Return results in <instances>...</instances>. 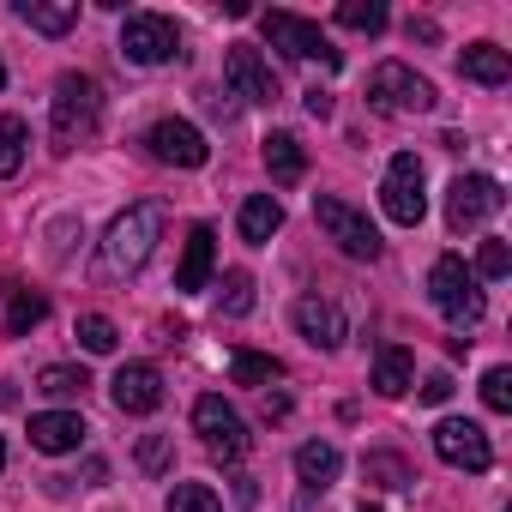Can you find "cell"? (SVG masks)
<instances>
[{
    "instance_id": "obj_11",
    "label": "cell",
    "mask_w": 512,
    "mask_h": 512,
    "mask_svg": "<svg viewBox=\"0 0 512 512\" xmlns=\"http://www.w3.org/2000/svg\"><path fill=\"white\" fill-rule=\"evenodd\" d=\"M434 452H440L452 470H470V476H482V470L494 464V446H488V434H482L476 422H464V416H446V422L434 428Z\"/></svg>"
},
{
    "instance_id": "obj_14",
    "label": "cell",
    "mask_w": 512,
    "mask_h": 512,
    "mask_svg": "<svg viewBox=\"0 0 512 512\" xmlns=\"http://www.w3.org/2000/svg\"><path fill=\"white\" fill-rule=\"evenodd\" d=\"M109 392H115V410L121 416H151L163 404V374L151 362H127V368H115Z\"/></svg>"
},
{
    "instance_id": "obj_23",
    "label": "cell",
    "mask_w": 512,
    "mask_h": 512,
    "mask_svg": "<svg viewBox=\"0 0 512 512\" xmlns=\"http://www.w3.org/2000/svg\"><path fill=\"white\" fill-rule=\"evenodd\" d=\"M0 296H7V338H25L31 326H43V320H49V296H43V290L7 284Z\"/></svg>"
},
{
    "instance_id": "obj_5",
    "label": "cell",
    "mask_w": 512,
    "mask_h": 512,
    "mask_svg": "<svg viewBox=\"0 0 512 512\" xmlns=\"http://www.w3.org/2000/svg\"><path fill=\"white\" fill-rule=\"evenodd\" d=\"M314 223L350 253V260H380V229L350 205V199H338V193H320L314 199Z\"/></svg>"
},
{
    "instance_id": "obj_28",
    "label": "cell",
    "mask_w": 512,
    "mask_h": 512,
    "mask_svg": "<svg viewBox=\"0 0 512 512\" xmlns=\"http://www.w3.org/2000/svg\"><path fill=\"white\" fill-rule=\"evenodd\" d=\"M338 25L380 37V31H386V7H380V0H344V7H338Z\"/></svg>"
},
{
    "instance_id": "obj_8",
    "label": "cell",
    "mask_w": 512,
    "mask_h": 512,
    "mask_svg": "<svg viewBox=\"0 0 512 512\" xmlns=\"http://www.w3.org/2000/svg\"><path fill=\"white\" fill-rule=\"evenodd\" d=\"M121 55H127L133 67H163V61H175V55H181L175 19H163V13H127V25H121Z\"/></svg>"
},
{
    "instance_id": "obj_34",
    "label": "cell",
    "mask_w": 512,
    "mask_h": 512,
    "mask_svg": "<svg viewBox=\"0 0 512 512\" xmlns=\"http://www.w3.org/2000/svg\"><path fill=\"white\" fill-rule=\"evenodd\" d=\"M482 404H488L494 416L512 410V368H488V374H482Z\"/></svg>"
},
{
    "instance_id": "obj_38",
    "label": "cell",
    "mask_w": 512,
    "mask_h": 512,
    "mask_svg": "<svg viewBox=\"0 0 512 512\" xmlns=\"http://www.w3.org/2000/svg\"><path fill=\"white\" fill-rule=\"evenodd\" d=\"M416 37H422V43H434V37H440V31H434V19H410V43H416Z\"/></svg>"
},
{
    "instance_id": "obj_3",
    "label": "cell",
    "mask_w": 512,
    "mask_h": 512,
    "mask_svg": "<svg viewBox=\"0 0 512 512\" xmlns=\"http://www.w3.org/2000/svg\"><path fill=\"white\" fill-rule=\"evenodd\" d=\"M428 296H434V308L446 314V326H458V332H470L476 320H482V284H476V272L458 260V253H440L434 260V272H428Z\"/></svg>"
},
{
    "instance_id": "obj_16",
    "label": "cell",
    "mask_w": 512,
    "mask_h": 512,
    "mask_svg": "<svg viewBox=\"0 0 512 512\" xmlns=\"http://www.w3.org/2000/svg\"><path fill=\"white\" fill-rule=\"evenodd\" d=\"M296 332H302L314 350H338V344L350 338L344 308H338V302H326V296H302V302H296Z\"/></svg>"
},
{
    "instance_id": "obj_4",
    "label": "cell",
    "mask_w": 512,
    "mask_h": 512,
    "mask_svg": "<svg viewBox=\"0 0 512 512\" xmlns=\"http://www.w3.org/2000/svg\"><path fill=\"white\" fill-rule=\"evenodd\" d=\"M368 103H374L380 115H428L440 97H434V85H428L416 67H404V61H380V67L368 73Z\"/></svg>"
},
{
    "instance_id": "obj_19",
    "label": "cell",
    "mask_w": 512,
    "mask_h": 512,
    "mask_svg": "<svg viewBox=\"0 0 512 512\" xmlns=\"http://www.w3.org/2000/svg\"><path fill=\"white\" fill-rule=\"evenodd\" d=\"M338 470H344V458H338L332 440H308V446H296V476L308 482V494H314V488L326 494V488L338 482Z\"/></svg>"
},
{
    "instance_id": "obj_6",
    "label": "cell",
    "mask_w": 512,
    "mask_h": 512,
    "mask_svg": "<svg viewBox=\"0 0 512 512\" xmlns=\"http://www.w3.org/2000/svg\"><path fill=\"white\" fill-rule=\"evenodd\" d=\"M260 31H266V43H272V49H284L290 61H320L326 73L344 61V55L326 43V31H320L314 19H296V13H260Z\"/></svg>"
},
{
    "instance_id": "obj_36",
    "label": "cell",
    "mask_w": 512,
    "mask_h": 512,
    "mask_svg": "<svg viewBox=\"0 0 512 512\" xmlns=\"http://www.w3.org/2000/svg\"><path fill=\"white\" fill-rule=\"evenodd\" d=\"M452 398V374H428L422 380V404H446Z\"/></svg>"
},
{
    "instance_id": "obj_39",
    "label": "cell",
    "mask_w": 512,
    "mask_h": 512,
    "mask_svg": "<svg viewBox=\"0 0 512 512\" xmlns=\"http://www.w3.org/2000/svg\"><path fill=\"white\" fill-rule=\"evenodd\" d=\"M308 115H332V97L326 91H308Z\"/></svg>"
},
{
    "instance_id": "obj_21",
    "label": "cell",
    "mask_w": 512,
    "mask_h": 512,
    "mask_svg": "<svg viewBox=\"0 0 512 512\" xmlns=\"http://www.w3.org/2000/svg\"><path fill=\"white\" fill-rule=\"evenodd\" d=\"M278 229H284V205H278L272 193H247V199H241V241L266 247Z\"/></svg>"
},
{
    "instance_id": "obj_40",
    "label": "cell",
    "mask_w": 512,
    "mask_h": 512,
    "mask_svg": "<svg viewBox=\"0 0 512 512\" xmlns=\"http://www.w3.org/2000/svg\"><path fill=\"white\" fill-rule=\"evenodd\" d=\"M0 470H7V440H0Z\"/></svg>"
},
{
    "instance_id": "obj_35",
    "label": "cell",
    "mask_w": 512,
    "mask_h": 512,
    "mask_svg": "<svg viewBox=\"0 0 512 512\" xmlns=\"http://www.w3.org/2000/svg\"><path fill=\"white\" fill-rule=\"evenodd\" d=\"M139 464L157 476V470L169 464V440H163V434H145V440H139Z\"/></svg>"
},
{
    "instance_id": "obj_30",
    "label": "cell",
    "mask_w": 512,
    "mask_h": 512,
    "mask_svg": "<svg viewBox=\"0 0 512 512\" xmlns=\"http://www.w3.org/2000/svg\"><path fill=\"white\" fill-rule=\"evenodd\" d=\"M79 344H85L91 356H109V350L121 344V332H115V320H103V314H79Z\"/></svg>"
},
{
    "instance_id": "obj_25",
    "label": "cell",
    "mask_w": 512,
    "mask_h": 512,
    "mask_svg": "<svg viewBox=\"0 0 512 512\" xmlns=\"http://www.w3.org/2000/svg\"><path fill=\"white\" fill-rule=\"evenodd\" d=\"M229 380L235 386H272V380H284V362L278 356H260V350H235L229 356Z\"/></svg>"
},
{
    "instance_id": "obj_7",
    "label": "cell",
    "mask_w": 512,
    "mask_h": 512,
    "mask_svg": "<svg viewBox=\"0 0 512 512\" xmlns=\"http://www.w3.org/2000/svg\"><path fill=\"white\" fill-rule=\"evenodd\" d=\"M380 205H386V217H392V223H404V229H416V223L428 217V193H422V157H416V151H398V157L386 163Z\"/></svg>"
},
{
    "instance_id": "obj_18",
    "label": "cell",
    "mask_w": 512,
    "mask_h": 512,
    "mask_svg": "<svg viewBox=\"0 0 512 512\" xmlns=\"http://www.w3.org/2000/svg\"><path fill=\"white\" fill-rule=\"evenodd\" d=\"M410 374H416L410 350H404V344H380V350H374V380H368V386H374L380 398H404V392H410Z\"/></svg>"
},
{
    "instance_id": "obj_22",
    "label": "cell",
    "mask_w": 512,
    "mask_h": 512,
    "mask_svg": "<svg viewBox=\"0 0 512 512\" xmlns=\"http://www.w3.org/2000/svg\"><path fill=\"white\" fill-rule=\"evenodd\" d=\"M458 73L476 79V85H506V79H512V55H506L500 43H470V49L458 55Z\"/></svg>"
},
{
    "instance_id": "obj_33",
    "label": "cell",
    "mask_w": 512,
    "mask_h": 512,
    "mask_svg": "<svg viewBox=\"0 0 512 512\" xmlns=\"http://www.w3.org/2000/svg\"><path fill=\"white\" fill-rule=\"evenodd\" d=\"M169 512H223V500H217L205 482H181V488L169 494Z\"/></svg>"
},
{
    "instance_id": "obj_20",
    "label": "cell",
    "mask_w": 512,
    "mask_h": 512,
    "mask_svg": "<svg viewBox=\"0 0 512 512\" xmlns=\"http://www.w3.org/2000/svg\"><path fill=\"white\" fill-rule=\"evenodd\" d=\"M31 31H43V37H67L73 25H79V0H19L13 7Z\"/></svg>"
},
{
    "instance_id": "obj_29",
    "label": "cell",
    "mask_w": 512,
    "mask_h": 512,
    "mask_svg": "<svg viewBox=\"0 0 512 512\" xmlns=\"http://www.w3.org/2000/svg\"><path fill=\"white\" fill-rule=\"evenodd\" d=\"M247 308H253V278H247V272H223V284H217V314L241 320Z\"/></svg>"
},
{
    "instance_id": "obj_13",
    "label": "cell",
    "mask_w": 512,
    "mask_h": 512,
    "mask_svg": "<svg viewBox=\"0 0 512 512\" xmlns=\"http://www.w3.org/2000/svg\"><path fill=\"white\" fill-rule=\"evenodd\" d=\"M223 73H229L235 97H247V103H278V73L266 67V55L253 49V43H229Z\"/></svg>"
},
{
    "instance_id": "obj_37",
    "label": "cell",
    "mask_w": 512,
    "mask_h": 512,
    "mask_svg": "<svg viewBox=\"0 0 512 512\" xmlns=\"http://www.w3.org/2000/svg\"><path fill=\"white\" fill-rule=\"evenodd\" d=\"M260 416H266V422L290 416V398H284V392H266V398H260Z\"/></svg>"
},
{
    "instance_id": "obj_15",
    "label": "cell",
    "mask_w": 512,
    "mask_h": 512,
    "mask_svg": "<svg viewBox=\"0 0 512 512\" xmlns=\"http://www.w3.org/2000/svg\"><path fill=\"white\" fill-rule=\"evenodd\" d=\"M211 266H217V229L211 223H193L187 229V253H181V266H175V290L181 296H199L211 284Z\"/></svg>"
},
{
    "instance_id": "obj_2",
    "label": "cell",
    "mask_w": 512,
    "mask_h": 512,
    "mask_svg": "<svg viewBox=\"0 0 512 512\" xmlns=\"http://www.w3.org/2000/svg\"><path fill=\"white\" fill-rule=\"evenodd\" d=\"M55 151H73V145H85L91 133H97V115H103V91H97V79L91 73H61V85H55Z\"/></svg>"
},
{
    "instance_id": "obj_27",
    "label": "cell",
    "mask_w": 512,
    "mask_h": 512,
    "mask_svg": "<svg viewBox=\"0 0 512 512\" xmlns=\"http://www.w3.org/2000/svg\"><path fill=\"white\" fill-rule=\"evenodd\" d=\"M85 386H91V374L67 368V362H55V368L37 374V392H49V398H85Z\"/></svg>"
},
{
    "instance_id": "obj_32",
    "label": "cell",
    "mask_w": 512,
    "mask_h": 512,
    "mask_svg": "<svg viewBox=\"0 0 512 512\" xmlns=\"http://www.w3.org/2000/svg\"><path fill=\"white\" fill-rule=\"evenodd\" d=\"M362 476H368L374 488H404V482H410V470H404L398 458H386V452H368V458H362Z\"/></svg>"
},
{
    "instance_id": "obj_31",
    "label": "cell",
    "mask_w": 512,
    "mask_h": 512,
    "mask_svg": "<svg viewBox=\"0 0 512 512\" xmlns=\"http://www.w3.org/2000/svg\"><path fill=\"white\" fill-rule=\"evenodd\" d=\"M506 272H512V247H506L500 235H488V241L476 247V284H482V278H506Z\"/></svg>"
},
{
    "instance_id": "obj_41",
    "label": "cell",
    "mask_w": 512,
    "mask_h": 512,
    "mask_svg": "<svg viewBox=\"0 0 512 512\" xmlns=\"http://www.w3.org/2000/svg\"><path fill=\"white\" fill-rule=\"evenodd\" d=\"M0 85H7V67H0Z\"/></svg>"
},
{
    "instance_id": "obj_12",
    "label": "cell",
    "mask_w": 512,
    "mask_h": 512,
    "mask_svg": "<svg viewBox=\"0 0 512 512\" xmlns=\"http://www.w3.org/2000/svg\"><path fill=\"white\" fill-rule=\"evenodd\" d=\"M145 151L157 157V163H169V169H199L205 157H211V145H205V133L193 127V121H157L151 133H145Z\"/></svg>"
},
{
    "instance_id": "obj_1",
    "label": "cell",
    "mask_w": 512,
    "mask_h": 512,
    "mask_svg": "<svg viewBox=\"0 0 512 512\" xmlns=\"http://www.w3.org/2000/svg\"><path fill=\"white\" fill-rule=\"evenodd\" d=\"M157 235H163V205H157V199L127 205V211L109 223V235H103V266L121 272V278L145 272V260L157 253Z\"/></svg>"
},
{
    "instance_id": "obj_9",
    "label": "cell",
    "mask_w": 512,
    "mask_h": 512,
    "mask_svg": "<svg viewBox=\"0 0 512 512\" xmlns=\"http://www.w3.org/2000/svg\"><path fill=\"white\" fill-rule=\"evenodd\" d=\"M193 428L205 434V446H211L217 464H241V452H247V422H241L217 392H205V398L193 404Z\"/></svg>"
},
{
    "instance_id": "obj_24",
    "label": "cell",
    "mask_w": 512,
    "mask_h": 512,
    "mask_svg": "<svg viewBox=\"0 0 512 512\" xmlns=\"http://www.w3.org/2000/svg\"><path fill=\"white\" fill-rule=\"evenodd\" d=\"M266 169H272L278 187H296V181L308 175V151H302V139H296V133H272V139H266Z\"/></svg>"
},
{
    "instance_id": "obj_26",
    "label": "cell",
    "mask_w": 512,
    "mask_h": 512,
    "mask_svg": "<svg viewBox=\"0 0 512 512\" xmlns=\"http://www.w3.org/2000/svg\"><path fill=\"white\" fill-rule=\"evenodd\" d=\"M25 169V121L0 115V181H13Z\"/></svg>"
},
{
    "instance_id": "obj_42",
    "label": "cell",
    "mask_w": 512,
    "mask_h": 512,
    "mask_svg": "<svg viewBox=\"0 0 512 512\" xmlns=\"http://www.w3.org/2000/svg\"><path fill=\"white\" fill-rule=\"evenodd\" d=\"M362 512H368V506H362Z\"/></svg>"
},
{
    "instance_id": "obj_10",
    "label": "cell",
    "mask_w": 512,
    "mask_h": 512,
    "mask_svg": "<svg viewBox=\"0 0 512 512\" xmlns=\"http://www.w3.org/2000/svg\"><path fill=\"white\" fill-rule=\"evenodd\" d=\"M500 205H506V193H500V181H488V175H458V181L446 187V223H452V229H476V223H488Z\"/></svg>"
},
{
    "instance_id": "obj_17",
    "label": "cell",
    "mask_w": 512,
    "mask_h": 512,
    "mask_svg": "<svg viewBox=\"0 0 512 512\" xmlns=\"http://www.w3.org/2000/svg\"><path fill=\"white\" fill-rule=\"evenodd\" d=\"M85 416L79 410H43V416H31V446L37 452H49V458H61V452H79L85 446Z\"/></svg>"
}]
</instances>
